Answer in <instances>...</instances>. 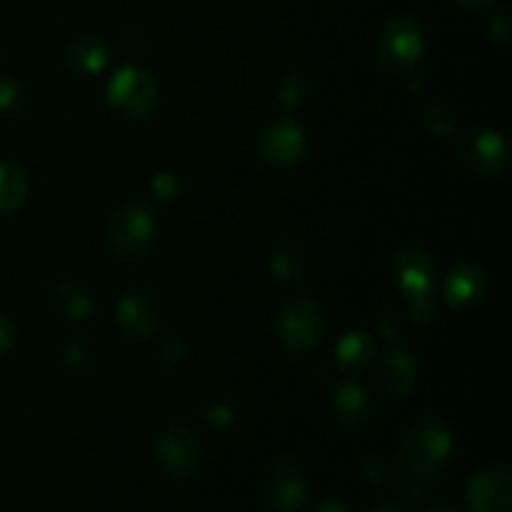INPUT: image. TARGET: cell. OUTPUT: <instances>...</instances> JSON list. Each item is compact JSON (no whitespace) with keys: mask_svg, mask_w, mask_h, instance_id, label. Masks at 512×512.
<instances>
[{"mask_svg":"<svg viewBox=\"0 0 512 512\" xmlns=\"http://www.w3.org/2000/svg\"><path fill=\"white\" fill-rule=\"evenodd\" d=\"M453 448V433L438 418H420L403 433L400 460L408 473L428 478L448 463Z\"/></svg>","mask_w":512,"mask_h":512,"instance_id":"obj_1","label":"cell"},{"mask_svg":"<svg viewBox=\"0 0 512 512\" xmlns=\"http://www.w3.org/2000/svg\"><path fill=\"white\" fill-rule=\"evenodd\" d=\"M108 103L118 110L120 118L140 123V120L150 118L158 105V83L145 70L125 65L110 78Z\"/></svg>","mask_w":512,"mask_h":512,"instance_id":"obj_2","label":"cell"},{"mask_svg":"<svg viewBox=\"0 0 512 512\" xmlns=\"http://www.w3.org/2000/svg\"><path fill=\"white\" fill-rule=\"evenodd\" d=\"M278 338L290 353H308L323 340L325 318L315 300L295 298L285 305L275 320Z\"/></svg>","mask_w":512,"mask_h":512,"instance_id":"obj_3","label":"cell"},{"mask_svg":"<svg viewBox=\"0 0 512 512\" xmlns=\"http://www.w3.org/2000/svg\"><path fill=\"white\" fill-rule=\"evenodd\" d=\"M110 248L125 260H138L153 245L155 223L153 215L140 203H125L110 215L108 223Z\"/></svg>","mask_w":512,"mask_h":512,"instance_id":"obj_4","label":"cell"},{"mask_svg":"<svg viewBox=\"0 0 512 512\" xmlns=\"http://www.w3.org/2000/svg\"><path fill=\"white\" fill-rule=\"evenodd\" d=\"M425 50L423 28L410 15H395L383 25L378 38V55L385 68L410 70Z\"/></svg>","mask_w":512,"mask_h":512,"instance_id":"obj_5","label":"cell"},{"mask_svg":"<svg viewBox=\"0 0 512 512\" xmlns=\"http://www.w3.org/2000/svg\"><path fill=\"white\" fill-rule=\"evenodd\" d=\"M458 153L465 168L480 178H493L508 168V143L498 130H473L460 140Z\"/></svg>","mask_w":512,"mask_h":512,"instance_id":"obj_6","label":"cell"},{"mask_svg":"<svg viewBox=\"0 0 512 512\" xmlns=\"http://www.w3.org/2000/svg\"><path fill=\"white\" fill-rule=\"evenodd\" d=\"M155 455L170 478H190L200 465V445L185 425L173 423L158 435Z\"/></svg>","mask_w":512,"mask_h":512,"instance_id":"obj_7","label":"cell"},{"mask_svg":"<svg viewBox=\"0 0 512 512\" xmlns=\"http://www.w3.org/2000/svg\"><path fill=\"white\" fill-rule=\"evenodd\" d=\"M468 512H510L512 510V475L505 465L478 470L465 485Z\"/></svg>","mask_w":512,"mask_h":512,"instance_id":"obj_8","label":"cell"},{"mask_svg":"<svg viewBox=\"0 0 512 512\" xmlns=\"http://www.w3.org/2000/svg\"><path fill=\"white\" fill-rule=\"evenodd\" d=\"M263 498L275 512H293L308 498V483L295 463L280 460L268 470L263 480Z\"/></svg>","mask_w":512,"mask_h":512,"instance_id":"obj_9","label":"cell"},{"mask_svg":"<svg viewBox=\"0 0 512 512\" xmlns=\"http://www.w3.org/2000/svg\"><path fill=\"white\" fill-rule=\"evenodd\" d=\"M260 153L275 168H290V165L300 163L308 148L303 128L293 120H275V123L265 125L260 133Z\"/></svg>","mask_w":512,"mask_h":512,"instance_id":"obj_10","label":"cell"},{"mask_svg":"<svg viewBox=\"0 0 512 512\" xmlns=\"http://www.w3.org/2000/svg\"><path fill=\"white\" fill-rule=\"evenodd\" d=\"M118 323L133 340H148L160 328V303L148 288H130L118 303Z\"/></svg>","mask_w":512,"mask_h":512,"instance_id":"obj_11","label":"cell"},{"mask_svg":"<svg viewBox=\"0 0 512 512\" xmlns=\"http://www.w3.org/2000/svg\"><path fill=\"white\" fill-rule=\"evenodd\" d=\"M395 283L405 298H420V295H433L435 290V263L425 250L403 248L393 260Z\"/></svg>","mask_w":512,"mask_h":512,"instance_id":"obj_12","label":"cell"},{"mask_svg":"<svg viewBox=\"0 0 512 512\" xmlns=\"http://www.w3.org/2000/svg\"><path fill=\"white\" fill-rule=\"evenodd\" d=\"M415 380H418V360L410 350L393 348L378 360L375 368V385L383 395L390 398H403L413 390Z\"/></svg>","mask_w":512,"mask_h":512,"instance_id":"obj_13","label":"cell"},{"mask_svg":"<svg viewBox=\"0 0 512 512\" xmlns=\"http://www.w3.org/2000/svg\"><path fill=\"white\" fill-rule=\"evenodd\" d=\"M333 415L345 430H358L373 415V403L358 383H343L333 395Z\"/></svg>","mask_w":512,"mask_h":512,"instance_id":"obj_14","label":"cell"},{"mask_svg":"<svg viewBox=\"0 0 512 512\" xmlns=\"http://www.w3.org/2000/svg\"><path fill=\"white\" fill-rule=\"evenodd\" d=\"M485 273L473 263H463L448 275V283H445V300L453 308L465 310L470 305L478 303L485 293Z\"/></svg>","mask_w":512,"mask_h":512,"instance_id":"obj_15","label":"cell"},{"mask_svg":"<svg viewBox=\"0 0 512 512\" xmlns=\"http://www.w3.org/2000/svg\"><path fill=\"white\" fill-rule=\"evenodd\" d=\"M65 68L78 75H95L108 65V48L98 38H75L63 50Z\"/></svg>","mask_w":512,"mask_h":512,"instance_id":"obj_16","label":"cell"},{"mask_svg":"<svg viewBox=\"0 0 512 512\" xmlns=\"http://www.w3.org/2000/svg\"><path fill=\"white\" fill-rule=\"evenodd\" d=\"M48 303L50 308L58 310L63 318L70 320H85L90 315V308H93L88 293L80 290L75 283H68V280H60V283L50 285Z\"/></svg>","mask_w":512,"mask_h":512,"instance_id":"obj_17","label":"cell"},{"mask_svg":"<svg viewBox=\"0 0 512 512\" xmlns=\"http://www.w3.org/2000/svg\"><path fill=\"white\" fill-rule=\"evenodd\" d=\"M375 360V343L368 333L355 330L348 333L338 343V363L350 373H360V370L370 368Z\"/></svg>","mask_w":512,"mask_h":512,"instance_id":"obj_18","label":"cell"},{"mask_svg":"<svg viewBox=\"0 0 512 512\" xmlns=\"http://www.w3.org/2000/svg\"><path fill=\"white\" fill-rule=\"evenodd\" d=\"M305 268H308V260H305L303 248L290 243V240L280 243L270 253V273L278 280H283V283H295V280L303 278Z\"/></svg>","mask_w":512,"mask_h":512,"instance_id":"obj_19","label":"cell"},{"mask_svg":"<svg viewBox=\"0 0 512 512\" xmlns=\"http://www.w3.org/2000/svg\"><path fill=\"white\" fill-rule=\"evenodd\" d=\"M28 180L13 163H0V215L15 213L25 203Z\"/></svg>","mask_w":512,"mask_h":512,"instance_id":"obj_20","label":"cell"},{"mask_svg":"<svg viewBox=\"0 0 512 512\" xmlns=\"http://www.w3.org/2000/svg\"><path fill=\"white\" fill-rule=\"evenodd\" d=\"M425 128L438 138H450L458 128V110L448 103H430L425 110Z\"/></svg>","mask_w":512,"mask_h":512,"instance_id":"obj_21","label":"cell"},{"mask_svg":"<svg viewBox=\"0 0 512 512\" xmlns=\"http://www.w3.org/2000/svg\"><path fill=\"white\" fill-rule=\"evenodd\" d=\"M305 93H308V80L300 73H288L278 85V100L283 105H298L305 100Z\"/></svg>","mask_w":512,"mask_h":512,"instance_id":"obj_22","label":"cell"},{"mask_svg":"<svg viewBox=\"0 0 512 512\" xmlns=\"http://www.w3.org/2000/svg\"><path fill=\"white\" fill-rule=\"evenodd\" d=\"M390 473H393V470H390L388 458H383V455H373V458H368V463L363 465V478L365 483L370 485L388 483Z\"/></svg>","mask_w":512,"mask_h":512,"instance_id":"obj_23","label":"cell"},{"mask_svg":"<svg viewBox=\"0 0 512 512\" xmlns=\"http://www.w3.org/2000/svg\"><path fill=\"white\" fill-rule=\"evenodd\" d=\"M408 310H410V318H413L415 323H428V320H433V315H435L433 295H420V298H410L408 300Z\"/></svg>","mask_w":512,"mask_h":512,"instance_id":"obj_24","label":"cell"},{"mask_svg":"<svg viewBox=\"0 0 512 512\" xmlns=\"http://www.w3.org/2000/svg\"><path fill=\"white\" fill-rule=\"evenodd\" d=\"M488 33L490 38L498 40V43H505L510 35V18L505 10H498V13L493 15V18L488 20Z\"/></svg>","mask_w":512,"mask_h":512,"instance_id":"obj_25","label":"cell"},{"mask_svg":"<svg viewBox=\"0 0 512 512\" xmlns=\"http://www.w3.org/2000/svg\"><path fill=\"white\" fill-rule=\"evenodd\" d=\"M20 100V90L13 80H0V110H13Z\"/></svg>","mask_w":512,"mask_h":512,"instance_id":"obj_26","label":"cell"},{"mask_svg":"<svg viewBox=\"0 0 512 512\" xmlns=\"http://www.w3.org/2000/svg\"><path fill=\"white\" fill-rule=\"evenodd\" d=\"M153 190L160 198H173V195L178 193V178L170 173H160L158 178L153 180Z\"/></svg>","mask_w":512,"mask_h":512,"instance_id":"obj_27","label":"cell"},{"mask_svg":"<svg viewBox=\"0 0 512 512\" xmlns=\"http://www.w3.org/2000/svg\"><path fill=\"white\" fill-rule=\"evenodd\" d=\"M15 345V325L13 320L0 315V355L8 353L10 348Z\"/></svg>","mask_w":512,"mask_h":512,"instance_id":"obj_28","label":"cell"},{"mask_svg":"<svg viewBox=\"0 0 512 512\" xmlns=\"http://www.w3.org/2000/svg\"><path fill=\"white\" fill-rule=\"evenodd\" d=\"M208 420L213 425H228V423H233V413H230L228 408H213L210 410Z\"/></svg>","mask_w":512,"mask_h":512,"instance_id":"obj_29","label":"cell"},{"mask_svg":"<svg viewBox=\"0 0 512 512\" xmlns=\"http://www.w3.org/2000/svg\"><path fill=\"white\" fill-rule=\"evenodd\" d=\"M313 512H355V510L348 508L345 503H340V500H325V503H320Z\"/></svg>","mask_w":512,"mask_h":512,"instance_id":"obj_30","label":"cell"},{"mask_svg":"<svg viewBox=\"0 0 512 512\" xmlns=\"http://www.w3.org/2000/svg\"><path fill=\"white\" fill-rule=\"evenodd\" d=\"M453 3L465 10H478V8H485L488 3H493V0H453Z\"/></svg>","mask_w":512,"mask_h":512,"instance_id":"obj_31","label":"cell"},{"mask_svg":"<svg viewBox=\"0 0 512 512\" xmlns=\"http://www.w3.org/2000/svg\"><path fill=\"white\" fill-rule=\"evenodd\" d=\"M370 512H405V510L398 508V505H378V508Z\"/></svg>","mask_w":512,"mask_h":512,"instance_id":"obj_32","label":"cell"},{"mask_svg":"<svg viewBox=\"0 0 512 512\" xmlns=\"http://www.w3.org/2000/svg\"><path fill=\"white\" fill-rule=\"evenodd\" d=\"M430 512H465V510H458V508H448V505H443V508H433Z\"/></svg>","mask_w":512,"mask_h":512,"instance_id":"obj_33","label":"cell"}]
</instances>
